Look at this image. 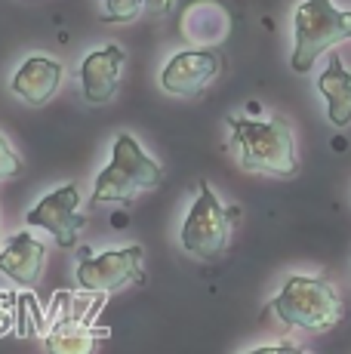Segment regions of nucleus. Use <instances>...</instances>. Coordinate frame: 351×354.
<instances>
[{
  "label": "nucleus",
  "instance_id": "nucleus-11",
  "mask_svg": "<svg viewBox=\"0 0 351 354\" xmlns=\"http://www.w3.org/2000/svg\"><path fill=\"white\" fill-rule=\"evenodd\" d=\"M62 84V65L46 56H28L12 74L10 90L28 105H46Z\"/></svg>",
  "mask_w": 351,
  "mask_h": 354
},
{
  "label": "nucleus",
  "instance_id": "nucleus-19",
  "mask_svg": "<svg viewBox=\"0 0 351 354\" xmlns=\"http://www.w3.org/2000/svg\"><path fill=\"white\" fill-rule=\"evenodd\" d=\"M0 241H3V234H0Z\"/></svg>",
  "mask_w": 351,
  "mask_h": 354
},
{
  "label": "nucleus",
  "instance_id": "nucleus-14",
  "mask_svg": "<svg viewBox=\"0 0 351 354\" xmlns=\"http://www.w3.org/2000/svg\"><path fill=\"white\" fill-rule=\"evenodd\" d=\"M173 0H105L102 19L105 22H136L142 12H170Z\"/></svg>",
  "mask_w": 351,
  "mask_h": 354
},
{
  "label": "nucleus",
  "instance_id": "nucleus-17",
  "mask_svg": "<svg viewBox=\"0 0 351 354\" xmlns=\"http://www.w3.org/2000/svg\"><path fill=\"white\" fill-rule=\"evenodd\" d=\"M16 326V292L0 290V336Z\"/></svg>",
  "mask_w": 351,
  "mask_h": 354
},
{
  "label": "nucleus",
  "instance_id": "nucleus-5",
  "mask_svg": "<svg viewBox=\"0 0 351 354\" xmlns=\"http://www.w3.org/2000/svg\"><path fill=\"white\" fill-rule=\"evenodd\" d=\"M238 213H240L238 207H222L216 192L210 188V182L204 179L191 209H188V216H185V222H182V231H179L182 250L198 259H207V262L219 259L228 250Z\"/></svg>",
  "mask_w": 351,
  "mask_h": 354
},
{
  "label": "nucleus",
  "instance_id": "nucleus-12",
  "mask_svg": "<svg viewBox=\"0 0 351 354\" xmlns=\"http://www.w3.org/2000/svg\"><path fill=\"white\" fill-rule=\"evenodd\" d=\"M53 317H46V324H53L46 330V351L50 354H96L99 351V333H93L90 326L80 321L74 311H50Z\"/></svg>",
  "mask_w": 351,
  "mask_h": 354
},
{
  "label": "nucleus",
  "instance_id": "nucleus-10",
  "mask_svg": "<svg viewBox=\"0 0 351 354\" xmlns=\"http://www.w3.org/2000/svg\"><path fill=\"white\" fill-rule=\"evenodd\" d=\"M44 262H46V247L40 241L19 231L6 241V247L0 250V274H6L12 283L31 290L44 274Z\"/></svg>",
  "mask_w": 351,
  "mask_h": 354
},
{
  "label": "nucleus",
  "instance_id": "nucleus-6",
  "mask_svg": "<svg viewBox=\"0 0 351 354\" xmlns=\"http://www.w3.org/2000/svg\"><path fill=\"white\" fill-rule=\"evenodd\" d=\"M77 287L86 292H117L142 283V247L111 250L93 256L86 247L77 250Z\"/></svg>",
  "mask_w": 351,
  "mask_h": 354
},
{
  "label": "nucleus",
  "instance_id": "nucleus-1",
  "mask_svg": "<svg viewBox=\"0 0 351 354\" xmlns=\"http://www.w3.org/2000/svg\"><path fill=\"white\" fill-rule=\"evenodd\" d=\"M225 124L231 129L228 148L238 154L240 167L247 173L296 176L299 158H296V139L287 120L281 118L256 120V118L231 114V118H225Z\"/></svg>",
  "mask_w": 351,
  "mask_h": 354
},
{
  "label": "nucleus",
  "instance_id": "nucleus-15",
  "mask_svg": "<svg viewBox=\"0 0 351 354\" xmlns=\"http://www.w3.org/2000/svg\"><path fill=\"white\" fill-rule=\"evenodd\" d=\"M46 330V315L40 311L37 299L31 290L16 292V333L19 336H35Z\"/></svg>",
  "mask_w": 351,
  "mask_h": 354
},
{
  "label": "nucleus",
  "instance_id": "nucleus-9",
  "mask_svg": "<svg viewBox=\"0 0 351 354\" xmlns=\"http://www.w3.org/2000/svg\"><path fill=\"white\" fill-rule=\"evenodd\" d=\"M126 68V53L117 44H108L102 50H93L80 62V90L90 105H105L117 93L120 74Z\"/></svg>",
  "mask_w": 351,
  "mask_h": 354
},
{
  "label": "nucleus",
  "instance_id": "nucleus-16",
  "mask_svg": "<svg viewBox=\"0 0 351 354\" xmlns=\"http://www.w3.org/2000/svg\"><path fill=\"white\" fill-rule=\"evenodd\" d=\"M22 173V158L16 154V148L0 136V182L3 179H12V176Z\"/></svg>",
  "mask_w": 351,
  "mask_h": 354
},
{
  "label": "nucleus",
  "instance_id": "nucleus-2",
  "mask_svg": "<svg viewBox=\"0 0 351 354\" xmlns=\"http://www.w3.org/2000/svg\"><path fill=\"white\" fill-rule=\"evenodd\" d=\"M164 182V169L151 154L142 151L136 136L117 133L111 145V160L102 173L96 176V188H93V207L102 203H130L139 194L154 192Z\"/></svg>",
  "mask_w": 351,
  "mask_h": 354
},
{
  "label": "nucleus",
  "instance_id": "nucleus-13",
  "mask_svg": "<svg viewBox=\"0 0 351 354\" xmlns=\"http://www.w3.org/2000/svg\"><path fill=\"white\" fill-rule=\"evenodd\" d=\"M317 90L327 99V118L333 127L351 124V71L345 68L339 53H330L327 68L317 77Z\"/></svg>",
  "mask_w": 351,
  "mask_h": 354
},
{
  "label": "nucleus",
  "instance_id": "nucleus-3",
  "mask_svg": "<svg viewBox=\"0 0 351 354\" xmlns=\"http://www.w3.org/2000/svg\"><path fill=\"white\" fill-rule=\"evenodd\" d=\"M265 315H274L287 326H302L308 333H327L342 321V302L330 281L293 274L287 277L278 296L268 302Z\"/></svg>",
  "mask_w": 351,
  "mask_h": 354
},
{
  "label": "nucleus",
  "instance_id": "nucleus-7",
  "mask_svg": "<svg viewBox=\"0 0 351 354\" xmlns=\"http://www.w3.org/2000/svg\"><path fill=\"white\" fill-rule=\"evenodd\" d=\"M77 207H80V188L68 182V185L40 197L35 207L28 209L25 219H28L31 228L50 231L53 241L62 250H71L77 243V231L86 225V219L77 213Z\"/></svg>",
  "mask_w": 351,
  "mask_h": 354
},
{
  "label": "nucleus",
  "instance_id": "nucleus-8",
  "mask_svg": "<svg viewBox=\"0 0 351 354\" xmlns=\"http://www.w3.org/2000/svg\"><path fill=\"white\" fill-rule=\"evenodd\" d=\"M225 68V59L216 50H185L176 53L160 71V86L173 96H198Z\"/></svg>",
  "mask_w": 351,
  "mask_h": 354
},
{
  "label": "nucleus",
  "instance_id": "nucleus-18",
  "mask_svg": "<svg viewBox=\"0 0 351 354\" xmlns=\"http://www.w3.org/2000/svg\"><path fill=\"white\" fill-rule=\"evenodd\" d=\"M244 354H305V351L290 345V342H278V345H262V348H253V351H244Z\"/></svg>",
  "mask_w": 351,
  "mask_h": 354
},
{
  "label": "nucleus",
  "instance_id": "nucleus-4",
  "mask_svg": "<svg viewBox=\"0 0 351 354\" xmlns=\"http://www.w3.org/2000/svg\"><path fill=\"white\" fill-rule=\"evenodd\" d=\"M351 37V10H336L333 0H305L293 12V65L296 74L312 71L323 50Z\"/></svg>",
  "mask_w": 351,
  "mask_h": 354
}]
</instances>
